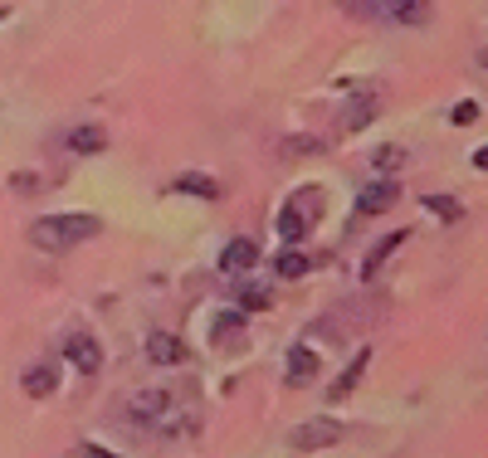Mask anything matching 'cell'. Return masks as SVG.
<instances>
[{
	"instance_id": "1",
	"label": "cell",
	"mask_w": 488,
	"mask_h": 458,
	"mask_svg": "<svg viewBox=\"0 0 488 458\" xmlns=\"http://www.w3.org/2000/svg\"><path fill=\"white\" fill-rule=\"evenodd\" d=\"M103 234V220L98 215H83V210H69V215H44V220L30 224V244L44 249V254H69V249L88 244V239Z\"/></svg>"
},
{
	"instance_id": "2",
	"label": "cell",
	"mask_w": 488,
	"mask_h": 458,
	"mask_svg": "<svg viewBox=\"0 0 488 458\" xmlns=\"http://www.w3.org/2000/svg\"><path fill=\"white\" fill-rule=\"evenodd\" d=\"M332 444H342V425L332 415L303 419V425L289 429V449H299V453H318V449H332Z\"/></svg>"
},
{
	"instance_id": "3",
	"label": "cell",
	"mask_w": 488,
	"mask_h": 458,
	"mask_svg": "<svg viewBox=\"0 0 488 458\" xmlns=\"http://www.w3.org/2000/svg\"><path fill=\"white\" fill-rule=\"evenodd\" d=\"M64 356H69V366L83 371V376H93V371L103 366V346L93 342L88 332H69V336H64Z\"/></svg>"
},
{
	"instance_id": "4",
	"label": "cell",
	"mask_w": 488,
	"mask_h": 458,
	"mask_svg": "<svg viewBox=\"0 0 488 458\" xmlns=\"http://www.w3.org/2000/svg\"><path fill=\"white\" fill-rule=\"evenodd\" d=\"M147 361L152 366H186V342L176 332H147Z\"/></svg>"
},
{
	"instance_id": "5",
	"label": "cell",
	"mask_w": 488,
	"mask_h": 458,
	"mask_svg": "<svg viewBox=\"0 0 488 458\" xmlns=\"http://www.w3.org/2000/svg\"><path fill=\"white\" fill-rule=\"evenodd\" d=\"M366 366H372V352H366V346H362V352H356V356L347 361V371H342V376L327 385V405H342V400H347V395L356 390V385H362Z\"/></svg>"
},
{
	"instance_id": "6",
	"label": "cell",
	"mask_w": 488,
	"mask_h": 458,
	"mask_svg": "<svg viewBox=\"0 0 488 458\" xmlns=\"http://www.w3.org/2000/svg\"><path fill=\"white\" fill-rule=\"evenodd\" d=\"M396 200H401V186H396V180H372V186L356 196V215H381V210H391Z\"/></svg>"
},
{
	"instance_id": "7",
	"label": "cell",
	"mask_w": 488,
	"mask_h": 458,
	"mask_svg": "<svg viewBox=\"0 0 488 458\" xmlns=\"http://www.w3.org/2000/svg\"><path fill=\"white\" fill-rule=\"evenodd\" d=\"M410 239V229H391L386 239H381V244L372 249V254H366V263H362V283H376V273H381V263H386L391 254H396L401 244H406Z\"/></svg>"
},
{
	"instance_id": "8",
	"label": "cell",
	"mask_w": 488,
	"mask_h": 458,
	"mask_svg": "<svg viewBox=\"0 0 488 458\" xmlns=\"http://www.w3.org/2000/svg\"><path fill=\"white\" fill-rule=\"evenodd\" d=\"M210 342H216L220 352H240V346H244V312H220Z\"/></svg>"
},
{
	"instance_id": "9",
	"label": "cell",
	"mask_w": 488,
	"mask_h": 458,
	"mask_svg": "<svg viewBox=\"0 0 488 458\" xmlns=\"http://www.w3.org/2000/svg\"><path fill=\"white\" fill-rule=\"evenodd\" d=\"M254 263H259V244H254V239H230L225 254H220V269L225 273H244V269H254Z\"/></svg>"
},
{
	"instance_id": "10",
	"label": "cell",
	"mask_w": 488,
	"mask_h": 458,
	"mask_svg": "<svg viewBox=\"0 0 488 458\" xmlns=\"http://www.w3.org/2000/svg\"><path fill=\"white\" fill-rule=\"evenodd\" d=\"M20 385H25L30 400H44V395H54V385H59V366L40 361V366H30L25 376H20Z\"/></svg>"
},
{
	"instance_id": "11",
	"label": "cell",
	"mask_w": 488,
	"mask_h": 458,
	"mask_svg": "<svg viewBox=\"0 0 488 458\" xmlns=\"http://www.w3.org/2000/svg\"><path fill=\"white\" fill-rule=\"evenodd\" d=\"M313 376H318V352H313V346H293V352H289V371H283V380H289V385H308Z\"/></svg>"
},
{
	"instance_id": "12",
	"label": "cell",
	"mask_w": 488,
	"mask_h": 458,
	"mask_svg": "<svg viewBox=\"0 0 488 458\" xmlns=\"http://www.w3.org/2000/svg\"><path fill=\"white\" fill-rule=\"evenodd\" d=\"M64 147L74 156H98L103 147H108V132H103V127H74L64 137Z\"/></svg>"
},
{
	"instance_id": "13",
	"label": "cell",
	"mask_w": 488,
	"mask_h": 458,
	"mask_svg": "<svg viewBox=\"0 0 488 458\" xmlns=\"http://www.w3.org/2000/svg\"><path fill=\"white\" fill-rule=\"evenodd\" d=\"M376 107H381V93H356L352 107L342 113V127H347V132H362V127L376 117Z\"/></svg>"
},
{
	"instance_id": "14",
	"label": "cell",
	"mask_w": 488,
	"mask_h": 458,
	"mask_svg": "<svg viewBox=\"0 0 488 458\" xmlns=\"http://www.w3.org/2000/svg\"><path fill=\"white\" fill-rule=\"evenodd\" d=\"M435 10L425 0H386V20H401V25H425Z\"/></svg>"
},
{
	"instance_id": "15",
	"label": "cell",
	"mask_w": 488,
	"mask_h": 458,
	"mask_svg": "<svg viewBox=\"0 0 488 458\" xmlns=\"http://www.w3.org/2000/svg\"><path fill=\"white\" fill-rule=\"evenodd\" d=\"M176 190H181V196H200V200H220V180L206 176V171H186L176 180Z\"/></svg>"
},
{
	"instance_id": "16",
	"label": "cell",
	"mask_w": 488,
	"mask_h": 458,
	"mask_svg": "<svg viewBox=\"0 0 488 458\" xmlns=\"http://www.w3.org/2000/svg\"><path fill=\"white\" fill-rule=\"evenodd\" d=\"M166 409H171V395H166V390H142L137 400H133V415L137 419H157V425H161Z\"/></svg>"
},
{
	"instance_id": "17",
	"label": "cell",
	"mask_w": 488,
	"mask_h": 458,
	"mask_svg": "<svg viewBox=\"0 0 488 458\" xmlns=\"http://www.w3.org/2000/svg\"><path fill=\"white\" fill-rule=\"evenodd\" d=\"M308 229H313V220H308L303 210H293V205L279 215V239H283V244H299V239L308 234Z\"/></svg>"
},
{
	"instance_id": "18",
	"label": "cell",
	"mask_w": 488,
	"mask_h": 458,
	"mask_svg": "<svg viewBox=\"0 0 488 458\" xmlns=\"http://www.w3.org/2000/svg\"><path fill=\"white\" fill-rule=\"evenodd\" d=\"M235 303H240L244 312H264L273 298H269V288H259V283H240L235 288Z\"/></svg>"
},
{
	"instance_id": "19",
	"label": "cell",
	"mask_w": 488,
	"mask_h": 458,
	"mask_svg": "<svg viewBox=\"0 0 488 458\" xmlns=\"http://www.w3.org/2000/svg\"><path fill=\"white\" fill-rule=\"evenodd\" d=\"M425 210H435V215H439V220H445V224H455L459 215H464V205H459L455 196H430V200H425Z\"/></svg>"
},
{
	"instance_id": "20",
	"label": "cell",
	"mask_w": 488,
	"mask_h": 458,
	"mask_svg": "<svg viewBox=\"0 0 488 458\" xmlns=\"http://www.w3.org/2000/svg\"><path fill=\"white\" fill-rule=\"evenodd\" d=\"M273 269H279V279H303L308 259L299 254V249H283V254H279V263H273Z\"/></svg>"
},
{
	"instance_id": "21",
	"label": "cell",
	"mask_w": 488,
	"mask_h": 458,
	"mask_svg": "<svg viewBox=\"0 0 488 458\" xmlns=\"http://www.w3.org/2000/svg\"><path fill=\"white\" fill-rule=\"evenodd\" d=\"M401 161H406V151H401V147H381V151L372 156V166H376V171H396Z\"/></svg>"
},
{
	"instance_id": "22",
	"label": "cell",
	"mask_w": 488,
	"mask_h": 458,
	"mask_svg": "<svg viewBox=\"0 0 488 458\" xmlns=\"http://www.w3.org/2000/svg\"><path fill=\"white\" fill-rule=\"evenodd\" d=\"M449 123H455V127H469V123H479V103H459L455 113H449Z\"/></svg>"
},
{
	"instance_id": "23",
	"label": "cell",
	"mask_w": 488,
	"mask_h": 458,
	"mask_svg": "<svg viewBox=\"0 0 488 458\" xmlns=\"http://www.w3.org/2000/svg\"><path fill=\"white\" fill-rule=\"evenodd\" d=\"M83 458H123V453H113V449H98V444H83Z\"/></svg>"
},
{
	"instance_id": "24",
	"label": "cell",
	"mask_w": 488,
	"mask_h": 458,
	"mask_svg": "<svg viewBox=\"0 0 488 458\" xmlns=\"http://www.w3.org/2000/svg\"><path fill=\"white\" fill-rule=\"evenodd\" d=\"M474 166H479V171H488V147H479V151H474Z\"/></svg>"
},
{
	"instance_id": "25",
	"label": "cell",
	"mask_w": 488,
	"mask_h": 458,
	"mask_svg": "<svg viewBox=\"0 0 488 458\" xmlns=\"http://www.w3.org/2000/svg\"><path fill=\"white\" fill-rule=\"evenodd\" d=\"M5 15H10V5H0V20H5Z\"/></svg>"
},
{
	"instance_id": "26",
	"label": "cell",
	"mask_w": 488,
	"mask_h": 458,
	"mask_svg": "<svg viewBox=\"0 0 488 458\" xmlns=\"http://www.w3.org/2000/svg\"><path fill=\"white\" fill-rule=\"evenodd\" d=\"M479 64H483V69H488V50H483V59H479Z\"/></svg>"
}]
</instances>
